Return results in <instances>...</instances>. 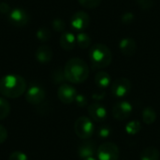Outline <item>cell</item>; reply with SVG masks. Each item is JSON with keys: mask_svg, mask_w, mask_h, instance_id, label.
I'll use <instances>...</instances> for the list:
<instances>
[{"mask_svg": "<svg viewBox=\"0 0 160 160\" xmlns=\"http://www.w3.org/2000/svg\"><path fill=\"white\" fill-rule=\"evenodd\" d=\"M89 73L90 70L87 63L79 57L69 59L64 68L66 80L74 84L84 82L89 77Z\"/></svg>", "mask_w": 160, "mask_h": 160, "instance_id": "cell-1", "label": "cell"}, {"mask_svg": "<svg viewBox=\"0 0 160 160\" xmlns=\"http://www.w3.org/2000/svg\"><path fill=\"white\" fill-rule=\"evenodd\" d=\"M26 92L25 80L17 74H8L0 79V94L8 98H18Z\"/></svg>", "mask_w": 160, "mask_h": 160, "instance_id": "cell-2", "label": "cell"}, {"mask_svg": "<svg viewBox=\"0 0 160 160\" xmlns=\"http://www.w3.org/2000/svg\"><path fill=\"white\" fill-rule=\"evenodd\" d=\"M89 58L94 69H102L111 65L112 53L111 49L105 44L96 43L89 51Z\"/></svg>", "mask_w": 160, "mask_h": 160, "instance_id": "cell-3", "label": "cell"}, {"mask_svg": "<svg viewBox=\"0 0 160 160\" xmlns=\"http://www.w3.org/2000/svg\"><path fill=\"white\" fill-rule=\"evenodd\" d=\"M74 131L79 138L82 140H88L94 134L95 126L90 118L86 116H81L75 121Z\"/></svg>", "mask_w": 160, "mask_h": 160, "instance_id": "cell-4", "label": "cell"}, {"mask_svg": "<svg viewBox=\"0 0 160 160\" xmlns=\"http://www.w3.org/2000/svg\"><path fill=\"white\" fill-rule=\"evenodd\" d=\"M97 156L98 160H118L120 157V150L115 143L108 142L98 147Z\"/></svg>", "mask_w": 160, "mask_h": 160, "instance_id": "cell-5", "label": "cell"}, {"mask_svg": "<svg viewBox=\"0 0 160 160\" xmlns=\"http://www.w3.org/2000/svg\"><path fill=\"white\" fill-rule=\"evenodd\" d=\"M90 24V16L87 12L79 10L76 11L70 19V25L71 27L79 32H82L85 30Z\"/></svg>", "mask_w": 160, "mask_h": 160, "instance_id": "cell-6", "label": "cell"}, {"mask_svg": "<svg viewBox=\"0 0 160 160\" xmlns=\"http://www.w3.org/2000/svg\"><path fill=\"white\" fill-rule=\"evenodd\" d=\"M131 90V82L128 78H118L112 83L111 91L116 98H124Z\"/></svg>", "mask_w": 160, "mask_h": 160, "instance_id": "cell-7", "label": "cell"}, {"mask_svg": "<svg viewBox=\"0 0 160 160\" xmlns=\"http://www.w3.org/2000/svg\"><path fill=\"white\" fill-rule=\"evenodd\" d=\"M46 98L45 90L39 85H31L25 93V99L32 105H39Z\"/></svg>", "mask_w": 160, "mask_h": 160, "instance_id": "cell-8", "label": "cell"}, {"mask_svg": "<svg viewBox=\"0 0 160 160\" xmlns=\"http://www.w3.org/2000/svg\"><path fill=\"white\" fill-rule=\"evenodd\" d=\"M132 110H133L132 105L129 102L121 100L114 104L112 112L113 118L119 121H123L130 116V114L132 113Z\"/></svg>", "mask_w": 160, "mask_h": 160, "instance_id": "cell-9", "label": "cell"}, {"mask_svg": "<svg viewBox=\"0 0 160 160\" xmlns=\"http://www.w3.org/2000/svg\"><path fill=\"white\" fill-rule=\"evenodd\" d=\"M8 22L16 27H23L29 22V15L23 8H16L9 12Z\"/></svg>", "mask_w": 160, "mask_h": 160, "instance_id": "cell-10", "label": "cell"}, {"mask_svg": "<svg viewBox=\"0 0 160 160\" xmlns=\"http://www.w3.org/2000/svg\"><path fill=\"white\" fill-rule=\"evenodd\" d=\"M76 96V89L68 83H62L57 90V97L59 100L64 104H70L74 102Z\"/></svg>", "mask_w": 160, "mask_h": 160, "instance_id": "cell-11", "label": "cell"}, {"mask_svg": "<svg viewBox=\"0 0 160 160\" xmlns=\"http://www.w3.org/2000/svg\"><path fill=\"white\" fill-rule=\"evenodd\" d=\"M88 114L95 122H103L107 117V110L100 103L95 102L88 106Z\"/></svg>", "mask_w": 160, "mask_h": 160, "instance_id": "cell-12", "label": "cell"}, {"mask_svg": "<svg viewBox=\"0 0 160 160\" xmlns=\"http://www.w3.org/2000/svg\"><path fill=\"white\" fill-rule=\"evenodd\" d=\"M97 145L93 141H85L82 142L78 147V155L81 158L85 159L88 158H93L97 154Z\"/></svg>", "mask_w": 160, "mask_h": 160, "instance_id": "cell-13", "label": "cell"}, {"mask_svg": "<svg viewBox=\"0 0 160 160\" xmlns=\"http://www.w3.org/2000/svg\"><path fill=\"white\" fill-rule=\"evenodd\" d=\"M119 49L121 52L128 57L133 56L137 50V43L132 38H125L119 42Z\"/></svg>", "mask_w": 160, "mask_h": 160, "instance_id": "cell-14", "label": "cell"}, {"mask_svg": "<svg viewBox=\"0 0 160 160\" xmlns=\"http://www.w3.org/2000/svg\"><path fill=\"white\" fill-rule=\"evenodd\" d=\"M36 59L41 63V64H47L49 63L53 56V52L52 50L47 46V45H41L39 46L37 51H36Z\"/></svg>", "mask_w": 160, "mask_h": 160, "instance_id": "cell-15", "label": "cell"}, {"mask_svg": "<svg viewBox=\"0 0 160 160\" xmlns=\"http://www.w3.org/2000/svg\"><path fill=\"white\" fill-rule=\"evenodd\" d=\"M59 44L65 51H71L77 45L76 37L71 32H64L59 38Z\"/></svg>", "mask_w": 160, "mask_h": 160, "instance_id": "cell-16", "label": "cell"}, {"mask_svg": "<svg viewBox=\"0 0 160 160\" xmlns=\"http://www.w3.org/2000/svg\"><path fill=\"white\" fill-rule=\"evenodd\" d=\"M95 82L99 88H106L111 84V76L106 71H98L95 75Z\"/></svg>", "mask_w": 160, "mask_h": 160, "instance_id": "cell-17", "label": "cell"}, {"mask_svg": "<svg viewBox=\"0 0 160 160\" xmlns=\"http://www.w3.org/2000/svg\"><path fill=\"white\" fill-rule=\"evenodd\" d=\"M160 152L154 146L146 147L141 154V160H159Z\"/></svg>", "mask_w": 160, "mask_h": 160, "instance_id": "cell-18", "label": "cell"}, {"mask_svg": "<svg viewBox=\"0 0 160 160\" xmlns=\"http://www.w3.org/2000/svg\"><path fill=\"white\" fill-rule=\"evenodd\" d=\"M157 119V112L154 108L148 106L145 107L142 111V121L146 125H152L156 122Z\"/></svg>", "mask_w": 160, "mask_h": 160, "instance_id": "cell-19", "label": "cell"}, {"mask_svg": "<svg viewBox=\"0 0 160 160\" xmlns=\"http://www.w3.org/2000/svg\"><path fill=\"white\" fill-rule=\"evenodd\" d=\"M91 38L85 32H80L76 36V43L81 49H87L91 45Z\"/></svg>", "mask_w": 160, "mask_h": 160, "instance_id": "cell-20", "label": "cell"}, {"mask_svg": "<svg viewBox=\"0 0 160 160\" xmlns=\"http://www.w3.org/2000/svg\"><path fill=\"white\" fill-rule=\"evenodd\" d=\"M142 129V125L139 121L133 120L126 125V131L129 135H136Z\"/></svg>", "mask_w": 160, "mask_h": 160, "instance_id": "cell-21", "label": "cell"}, {"mask_svg": "<svg viewBox=\"0 0 160 160\" xmlns=\"http://www.w3.org/2000/svg\"><path fill=\"white\" fill-rule=\"evenodd\" d=\"M10 112V105L8 100L0 98V120L6 119Z\"/></svg>", "mask_w": 160, "mask_h": 160, "instance_id": "cell-22", "label": "cell"}, {"mask_svg": "<svg viewBox=\"0 0 160 160\" xmlns=\"http://www.w3.org/2000/svg\"><path fill=\"white\" fill-rule=\"evenodd\" d=\"M37 38L40 42H46L51 38V31L47 27H40L36 33Z\"/></svg>", "mask_w": 160, "mask_h": 160, "instance_id": "cell-23", "label": "cell"}, {"mask_svg": "<svg viewBox=\"0 0 160 160\" xmlns=\"http://www.w3.org/2000/svg\"><path fill=\"white\" fill-rule=\"evenodd\" d=\"M102 0H79V3L85 8H98Z\"/></svg>", "mask_w": 160, "mask_h": 160, "instance_id": "cell-24", "label": "cell"}, {"mask_svg": "<svg viewBox=\"0 0 160 160\" xmlns=\"http://www.w3.org/2000/svg\"><path fill=\"white\" fill-rule=\"evenodd\" d=\"M52 26L53 30H55L57 32H64L66 29V22H64V20L57 18L52 21Z\"/></svg>", "mask_w": 160, "mask_h": 160, "instance_id": "cell-25", "label": "cell"}, {"mask_svg": "<svg viewBox=\"0 0 160 160\" xmlns=\"http://www.w3.org/2000/svg\"><path fill=\"white\" fill-rule=\"evenodd\" d=\"M112 134V128L109 126H101L98 130V135L101 139H106Z\"/></svg>", "mask_w": 160, "mask_h": 160, "instance_id": "cell-26", "label": "cell"}, {"mask_svg": "<svg viewBox=\"0 0 160 160\" xmlns=\"http://www.w3.org/2000/svg\"><path fill=\"white\" fill-rule=\"evenodd\" d=\"M8 160H28V158L24 153H22L21 151H15L10 154Z\"/></svg>", "mask_w": 160, "mask_h": 160, "instance_id": "cell-27", "label": "cell"}, {"mask_svg": "<svg viewBox=\"0 0 160 160\" xmlns=\"http://www.w3.org/2000/svg\"><path fill=\"white\" fill-rule=\"evenodd\" d=\"M135 16L132 12H127L122 16V22L125 24H130L134 22Z\"/></svg>", "mask_w": 160, "mask_h": 160, "instance_id": "cell-28", "label": "cell"}, {"mask_svg": "<svg viewBox=\"0 0 160 160\" xmlns=\"http://www.w3.org/2000/svg\"><path fill=\"white\" fill-rule=\"evenodd\" d=\"M74 101L77 104V106H79L81 108H83L87 105V98L83 95H77Z\"/></svg>", "mask_w": 160, "mask_h": 160, "instance_id": "cell-29", "label": "cell"}, {"mask_svg": "<svg viewBox=\"0 0 160 160\" xmlns=\"http://www.w3.org/2000/svg\"><path fill=\"white\" fill-rule=\"evenodd\" d=\"M53 81H54V82H56V83H59V82H62L64 80H66V78H65V74H64V70L63 71H61V70H57V71H55L54 72V74H53Z\"/></svg>", "mask_w": 160, "mask_h": 160, "instance_id": "cell-30", "label": "cell"}, {"mask_svg": "<svg viewBox=\"0 0 160 160\" xmlns=\"http://www.w3.org/2000/svg\"><path fill=\"white\" fill-rule=\"evenodd\" d=\"M138 4L140 5V7L143 9H148L150 8L153 7L154 5V2L153 0H139L138 1Z\"/></svg>", "mask_w": 160, "mask_h": 160, "instance_id": "cell-31", "label": "cell"}, {"mask_svg": "<svg viewBox=\"0 0 160 160\" xmlns=\"http://www.w3.org/2000/svg\"><path fill=\"white\" fill-rule=\"evenodd\" d=\"M10 11H11V9H10V7L8 4H7L6 2L0 3V12L2 14H9Z\"/></svg>", "mask_w": 160, "mask_h": 160, "instance_id": "cell-32", "label": "cell"}, {"mask_svg": "<svg viewBox=\"0 0 160 160\" xmlns=\"http://www.w3.org/2000/svg\"><path fill=\"white\" fill-rule=\"evenodd\" d=\"M7 138H8V131L2 125H0V144L5 142Z\"/></svg>", "mask_w": 160, "mask_h": 160, "instance_id": "cell-33", "label": "cell"}, {"mask_svg": "<svg viewBox=\"0 0 160 160\" xmlns=\"http://www.w3.org/2000/svg\"><path fill=\"white\" fill-rule=\"evenodd\" d=\"M106 97V94L104 91H100V92H96L95 94L92 95V98L96 100V101H100L103 100Z\"/></svg>", "mask_w": 160, "mask_h": 160, "instance_id": "cell-34", "label": "cell"}, {"mask_svg": "<svg viewBox=\"0 0 160 160\" xmlns=\"http://www.w3.org/2000/svg\"><path fill=\"white\" fill-rule=\"evenodd\" d=\"M83 160H97V159L93 157V158H85V159H83Z\"/></svg>", "mask_w": 160, "mask_h": 160, "instance_id": "cell-35", "label": "cell"}]
</instances>
